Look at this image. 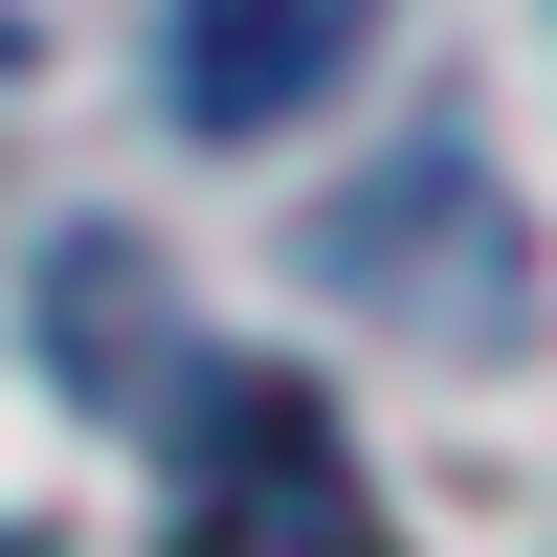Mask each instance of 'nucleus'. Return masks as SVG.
Returning a JSON list of instances; mask_svg holds the SVG:
<instances>
[{"mask_svg": "<svg viewBox=\"0 0 557 557\" xmlns=\"http://www.w3.org/2000/svg\"><path fill=\"white\" fill-rule=\"evenodd\" d=\"M178 557H401V535H380V491H357L335 401L223 380L201 401V513H178Z\"/></svg>", "mask_w": 557, "mask_h": 557, "instance_id": "1", "label": "nucleus"}, {"mask_svg": "<svg viewBox=\"0 0 557 557\" xmlns=\"http://www.w3.org/2000/svg\"><path fill=\"white\" fill-rule=\"evenodd\" d=\"M380 45V0H157V89H178V134H290V112H335V67Z\"/></svg>", "mask_w": 557, "mask_h": 557, "instance_id": "2", "label": "nucleus"}, {"mask_svg": "<svg viewBox=\"0 0 557 557\" xmlns=\"http://www.w3.org/2000/svg\"><path fill=\"white\" fill-rule=\"evenodd\" d=\"M0 557H45V535H0Z\"/></svg>", "mask_w": 557, "mask_h": 557, "instance_id": "3", "label": "nucleus"}]
</instances>
